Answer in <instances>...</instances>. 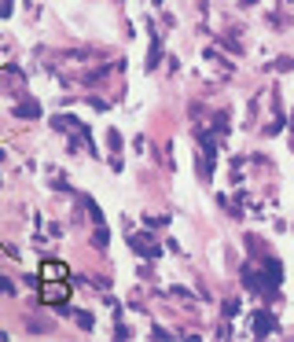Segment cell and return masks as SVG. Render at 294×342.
Here are the masks:
<instances>
[{
	"instance_id": "obj_1",
	"label": "cell",
	"mask_w": 294,
	"mask_h": 342,
	"mask_svg": "<svg viewBox=\"0 0 294 342\" xmlns=\"http://www.w3.org/2000/svg\"><path fill=\"white\" fill-rule=\"evenodd\" d=\"M67 284H48V287H44V298H48V302H67Z\"/></svg>"
},
{
	"instance_id": "obj_2",
	"label": "cell",
	"mask_w": 294,
	"mask_h": 342,
	"mask_svg": "<svg viewBox=\"0 0 294 342\" xmlns=\"http://www.w3.org/2000/svg\"><path fill=\"white\" fill-rule=\"evenodd\" d=\"M41 272H44V280H63V276H67V269H63V265H55V261H44V269H41Z\"/></svg>"
}]
</instances>
